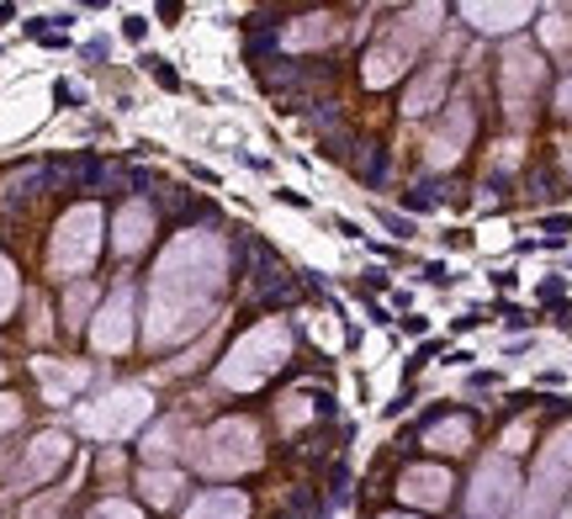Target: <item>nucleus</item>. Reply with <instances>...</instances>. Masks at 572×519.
<instances>
[{
  "label": "nucleus",
  "instance_id": "nucleus-27",
  "mask_svg": "<svg viewBox=\"0 0 572 519\" xmlns=\"http://www.w3.org/2000/svg\"><path fill=\"white\" fill-rule=\"evenodd\" d=\"M86 519H138V504H122V498H106V504H96Z\"/></svg>",
  "mask_w": 572,
  "mask_h": 519
},
{
  "label": "nucleus",
  "instance_id": "nucleus-20",
  "mask_svg": "<svg viewBox=\"0 0 572 519\" xmlns=\"http://www.w3.org/2000/svg\"><path fill=\"white\" fill-rule=\"evenodd\" d=\"M37 376H43V393H48V403H64L69 393H80V387L91 382V371H86V366H59V361H37Z\"/></svg>",
  "mask_w": 572,
  "mask_h": 519
},
{
  "label": "nucleus",
  "instance_id": "nucleus-37",
  "mask_svg": "<svg viewBox=\"0 0 572 519\" xmlns=\"http://www.w3.org/2000/svg\"><path fill=\"white\" fill-rule=\"evenodd\" d=\"M0 519H5V498H0Z\"/></svg>",
  "mask_w": 572,
  "mask_h": 519
},
{
  "label": "nucleus",
  "instance_id": "nucleus-15",
  "mask_svg": "<svg viewBox=\"0 0 572 519\" xmlns=\"http://www.w3.org/2000/svg\"><path fill=\"white\" fill-rule=\"evenodd\" d=\"M472 440H478V419H472V414H446V408H435V414L424 419V445H429L435 456H467Z\"/></svg>",
  "mask_w": 572,
  "mask_h": 519
},
{
  "label": "nucleus",
  "instance_id": "nucleus-10",
  "mask_svg": "<svg viewBox=\"0 0 572 519\" xmlns=\"http://www.w3.org/2000/svg\"><path fill=\"white\" fill-rule=\"evenodd\" d=\"M472 138H478V106L472 101H446V117L424 138V165L429 170H451L456 159L472 149Z\"/></svg>",
  "mask_w": 572,
  "mask_h": 519
},
{
  "label": "nucleus",
  "instance_id": "nucleus-31",
  "mask_svg": "<svg viewBox=\"0 0 572 519\" xmlns=\"http://www.w3.org/2000/svg\"><path fill=\"white\" fill-rule=\"evenodd\" d=\"M525 440H530V425H509L504 429V456H519V451H525Z\"/></svg>",
  "mask_w": 572,
  "mask_h": 519
},
{
  "label": "nucleus",
  "instance_id": "nucleus-32",
  "mask_svg": "<svg viewBox=\"0 0 572 519\" xmlns=\"http://www.w3.org/2000/svg\"><path fill=\"white\" fill-rule=\"evenodd\" d=\"M551 112H557V117H568V123H572V75L562 80V86H557V95H551Z\"/></svg>",
  "mask_w": 572,
  "mask_h": 519
},
{
  "label": "nucleus",
  "instance_id": "nucleus-21",
  "mask_svg": "<svg viewBox=\"0 0 572 519\" xmlns=\"http://www.w3.org/2000/svg\"><path fill=\"white\" fill-rule=\"evenodd\" d=\"M138 488H144V498H149V504L170 509V504L181 498V472H170V466H149V472L138 477Z\"/></svg>",
  "mask_w": 572,
  "mask_h": 519
},
{
  "label": "nucleus",
  "instance_id": "nucleus-3",
  "mask_svg": "<svg viewBox=\"0 0 572 519\" xmlns=\"http://www.w3.org/2000/svg\"><path fill=\"white\" fill-rule=\"evenodd\" d=\"M440 5H419V11H403L397 22H388V32L366 48L361 59V80L371 86V91H382V86H392V80H403L408 75V64H414V54H419L424 43L435 37V27H440Z\"/></svg>",
  "mask_w": 572,
  "mask_h": 519
},
{
  "label": "nucleus",
  "instance_id": "nucleus-7",
  "mask_svg": "<svg viewBox=\"0 0 572 519\" xmlns=\"http://www.w3.org/2000/svg\"><path fill=\"white\" fill-rule=\"evenodd\" d=\"M546 86V54H536L530 43H509L504 59H498V95H504V112L514 123H525L530 101Z\"/></svg>",
  "mask_w": 572,
  "mask_h": 519
},
{
  "label": "nucleus",
  "instance_id": "nucleus-13",
  "mask_svg": "<svg viewBox=\"0 0 572 519\" xmlns=\"http://www.w3.org/2000/svg\"><path fill=\"white\" fill-rule=\"evenodd\" d=\"M446 86H451V54H435V59L414 75V86L403 91V117L414 123V117L440 112V106H446Z\"/></svg>",
  "mask_w": 572,
  "mask_h": 519
},
{
  "label": "nucleus",
  "instance_id": "nucleus-29",
  "mask_svg": "<svg viewBox=\"0 0 572 519\" xmlns=\"http://www.w3.org/2000/svg\"><path fill=\"white\" fill-rule=\"evenodd\" d=\"M59 509H64V488L48 493V498H37V504H27V515H22V519H54Z\"/></svg>",
  "mask_w": 572,
  "mask_h": 519
},
{
  "label": "nucleus",
  "instance_id": "nucleus-14",
  "mask_svg": "<svg viewBox=\"0 0 572 519\" xmlns=\"http://www.w3.org/2000/svg\"><path fill=\"white\" fill-rule=\"evenodd\" d=\"M69 435L64 429H48V435H37L27 445V456H22V466H16V488H43L54 472H59L64 461H69Z\"/></svg>",
  "mask_w": 572,
  "mask_h": 519
},
{
  "label": "nucleus",
  "instance_id": "nucleus-19",
  "mask_svg": "<svg viewBox=\"0 0 572 519\" xmlns=\"http://www.w3.org/2000/svg\"><path fill=\"white\" fill-rule=\"evenodd\" d=\"M186 519H249V498L239 488H212L186 509Z\"/></svg>",
  "mask_w": 572,
  "mask_h": 519
},
{
  "label": "nucleus",
  "instance_id": "nucleus-22",
  "mask_svg": "<svg viewBox=\"0 0 572 519\" xmlns=\"http://www.w3.org/2000/svg\"><path fill=\"white\" fill-rule=\"evenodd\" d=\"M276 414H281V429H302L307 425V419H324V414H334L329 408V397H281V408H276Z\"/></svg>",
  "mask_w": 572,
  "mask_h": 519
},
{
  "label": "nucleus",
  "instance_id": "nucleus-25",
  "mask_svg": "<svg viewBox=\"0 0 572 519\" xmlns=\"http://www.w3.org/2000/svg\"><path fill=\"white\" fill-rule=\"evenodd\" d=\"M16 292H22V286H16V266L0 255V318H11V307H16Z\"/></svg>",
  "mask_w": 572,
  "mask_h": 519
},
{
  "label": "nucleus",
  "instance_id": "nucleus-26",
  "mask_svg": "<svg viewBox=\"0 0 572 519\" xmlns=\"http://www.w3.org/2000/svg\"><path fill=\"white\" fill-rule=\"evenodd\" d=\"M440 202H446V196H440L435 185H408V196H403V207H408V213H435Z\"/></svg>",
  "mask_w": 572,
  "mask_h": 519
},
{
  "label": "nucleus",
  "instance_id": "nucleus-30",
  "mask_svg": "<svg viewBox=\"0 0 572 519\" xmlns=\"http://www.w3.org/2000/svg\"><path fill=\"white\" fill-rule=\"evenodd\" d=\"M16 425H22V403H16L11 393H0V435H5V429H16Z\"/></svg>",
  "mask_w": 572,
  "mask_h": 519
},
{
  "label": "nucleus",
  "instance_id": "nucleus-34",
  "mask_svg": "<svg viewBox=\"0 0 572 519\" xmlns=\"http://www.w3.org/2000/svg\"><path fill=\"white\" fill-rule=\"evenodd\" d=\"M122 32H127V37H133V43H138V37H144V32H149V22H144V16H127V27H122Z\"/></svg>",
  "mask_w": 572,
  "mask_h": 519
},
{
  "label": "nucleus",
  "instance_id": "nucleus-35",
  "mask_svg": "<svg viewBox=\"0 0 572 519\" xmlns=\"http://www.w3.org/2000/svg\"><path fill=\"white\" fill-rule=\"evenodd\" d=\"M276 196H281V202H287V207H307V196H302V191H287V185H281V191H276Z\"/></svg>",
  "mask_w": 572,
  "mask_h": 519
},
{
  "label": "nucleus",
  "instance_id": "nucleus-36",
  "mask_svg": "<svg viewBox=\"0 0 572 519\" xmlns=\"http://www.w3.org/2000/svg\"><path fill=\"white\" fill-rule=\"evenodd\" d=\"M377 519H419V515H408V509H397V515H377Z\"/></svg>",
  "mask_w": 572,
  "mask_h": 519
},
{
  "label": "nucleus",
  "instance_id": "nucleus-2",
  "mask_svg": "<svg viewBox=\"0 0 572 519\" xmlns=\"http://www.w3.org/2000/svg\"><path fill=\"white\" fill-rule=\"evenodd\" d=\"M292 356V324L287 318H266L255 324L244 339H234V350L217 361V382L228 393H255L260 382H271L276 371Z\"/></svg>",
  "mask_w": 572,
  "mask_h": 519
},
{
  "label": "nucleus",
  "instance_id": "nucleus-4",
  "mask_svg": "<svg viewBox=\"0 0 572 519\" xmlns=\"http://www.w3.org/2000/svg\"><path fill=\"white\" fill-rule=\"evenodd\" d=\"M191 445H197V451H191L197 472H208V477H239V472H255V466L266 461L260 429L249 425V419H217V425L202 429Z\"/></svg>",
  "mask_w": 572,
  "mask_h": 519
},
{
  "label": "nucleus",
  "instance_id": "nucleus-33",
  "mask_svg": "<svg viewBox=\"0 0 572 519\" xmlns=\"http://www.w3.org/2000/svg\"><path fill=\"white\" fill-rule=\"evenodd\" d=\"M382 223H388L392 234H397V239H414V223H408V217H397V213H382Z\"/></svg>",
  "mask_w": 572,
  "mask_h": 519
},
{
  "label": "nucleus",
  "instance_id": "nucleus-12",
  "mask_svg": "<svg viewBox=\"0 0 572 519\" xmlns=\"http://www.w3.org/2000/svg\"><path fill=\"white\" fill-rule=\"evenodd\" d=\"M91 345L101 356H122L133 345V286H117L91 324Z\"/></svg>",
  "mask_w": 572,
  "mask_h": 519
},
{
  "label": "nucleus",
  "instance_id": "nucleus-38",
  "mask_svg": "<svg viewBox=\"0 0 572 519\" xmlns=\"http://www.w3.org/2000/svg\"><path fill=\"white\" fill-rule=\"evenodd\" d=\"M0 376H5V366H0Z\"/></svg>",
  "mask_w": 572,
  "mask_h": 519
},
{
  "label": "nucleus",
  "instance_id": "nucleus-6",
  "mask_svg": "<svg viewBox=\"0 0 572 519\" xmlns=\"http://www.w3.org/2000/svg\"><path fill=\"white\" fill-rule=\"evenodd\" d=\"M96 249H101V207L80 202V207H69L59 217L48 266H54V275H86L96 266Z\"/></svg>",
  "mask_w": 572,
  "mask_h": 519
},
{
  "label": "nucleus",
  "instance_id": "nucleus-8",
  "mask_svg": "<svg viewBox=\"0 0 572 519\" xmlns=\"http://www.w3.org/2000/svg\"><path fill=\"white\" fill-rule=\"evenodd\" d=\"M514 498H519V472L509 456H482V466L467 483V509L472 519H514Z\"/></svg>",
  "mask_w": 572,
  "mask_h": 519
},
{
  "label": "nucleus",
  "instance_id": "nucleus-11",
  "mask_svg": "<svg viewBox=\"0 0 572 519\" xmlns=\"http://www.w3.org/2000/svg\"><path fill=\"white\" fill-rule=\"evenodd\" d=\"M397 498L408 504V515L414 509H446L456 498V477L440 461H414V466L397 472Z\"/></svg>",
  "mask_w": 572,
  "mask_h": 519
},
{
  "label": "nucleus",
  "instance_id": "nucleus-1",
  "mask_svg": "<svg viewBox=\"0 0 572 519\" xmlns=\"http://www.w3.org/2000/svg\"><path fill=\"white\" fill-rule=\"evenodd\" d=\"M223 275H228L223 234L191 228V234L165 245V255H159V266L149 275V324H144V339L154 350H170V345L197 335L208 318H217Z\"/></svg>",
  "mask_w": 572,
  "mask_h": 519
},
{
  "label": "nucleus",
  "instance_id": "nucleus-24",
  "mask_svg": "<svg viewBox=\"0 0 572 519\" xmlns=\"http://www.w3.org/2000/svg\"><path fill=\"white\" fill-rule=\"evenodd\" d=\"M91 303H96V286H91V281H75V286L64 292V324H69V329H80V324H86V313H91Z\"/></svg>",
  "mask_w": 572,
  "mask_h": 519
},
{
  "label": "nucleus",
  "instance_id": "nucleus-17",
  "mask_svg": "<svg viewBox=\"0 0 572 519\" xmlns=\"http://www.w3.org/2000/svg\"><path fill=\"white\" fill-rule=\"evenodd\" d=\"M154 234V213L149 202H127L117 213V223H112V245H117V255H138V249L149 245Z\"/></svg>",
  "mask_w": 572,
  "mask_h": 519
},
{
  "label": "nucleus",
  "instance_id": "nucleus-18",
  "mask_svg": "<svg viewBox=\"0 0 572 519\" xmlns=\"http://www.w3.org/2000/svg\"><path fill=\"white\" fill-rule=\"evenodd\" d=\"M456 16H467L478 32H514L519 22H530V5H461Z\"/></svg>",
  "mask_w": 572,
  "mask_h": 519
},
{
  "label": "nucleus",
  "instance_id": "nucleus-5",
  "mask_svg": "<svg viewBox=\"0 0 572 519\" xmlns=\"http://www.w3.org/2000/svg\"><path fill=\"white\" fill-rule=\"evenodd\" d=\"M568 493H572V425H562L541 445L536 483H530V493H525V504L514 509V519H546V515H557Z\"/></svg>",
  "mask_w": 572,
  "mask_h": 519
},
{
  "label": "nucleus",
  "instance_id": "nucleus-28",
  "mask_svg": "<svg viewBox=\"0 0 572 519\" xmlns=\"http://www.w3.org/2000/svg\"><path fill=\"white\" fill-rule=\"evenodd\" d=\"M149 80L154 86H165V91H181V75L170 69V59H149Z\"/></svg>",
  "mask_w": 572,
  "mask_h": 519
},
{
  "label": "nucleus",
  "instance_id": "nucleus-23",
  "mask_svg": "<svg viewBox=\"0 0 572 519\" xmlns=\"http://www.w3.org/2000/svg\"><path fill=\"white\" fill-rule=\"evenodd\" d=\"M181 435H186L181 419H165L159 429H149V435H144V456H149V461H170L176 451H181Z\"/></svg>",
  "mask_w": 572,
  "mask_h": 519
},
{
  "label": "nucleus",
  "instance_id": "nucleus-9",
  "mask_svg": "<svg viewBox=\"0 0 572 519\" xmlns=\"http://www.w3.org/2000/svg\"><path fill=\"white\" fill-rule=\"evenodd\" d=\"M149 393L144 387H122V393L101 397V403H91V408H80V419L75 425L86 429V435H96V440H117V435H133V429L149 419Z\"/></svg>",
  "mask_w": 572,
  "mask_h": 519
},
{
  "label": "nucleus",
  "instance_id": "nucleus-16",
  "mask_svg": "<svg viewBox=\"0 0 572 519\" xmlns=\"http://www.w3.org/2000/svg\"><path fill=\"white\" fill-rule=\"evenodd\" d=\"M339 37H345V22H339L334 11H307L298 22H287L281 48H292V54H318V48H334Z\"/></svg>",
  "mask_w": 572,
  "mask_h": 519
}]
</instances>
